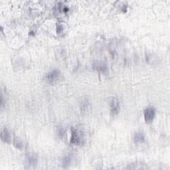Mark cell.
Wrapping results in <instances>:
<instances>
[{"label": "cell", "instance_id": "1", "mask_svg": "<svg viewBox=\"0 0 170 170\" xmlns=\"http://www.w3.org/2000/svg\"><path fill=\"white\" fill-rule=\"evenodd\" d=\"M84 142V136L82 132L76 128L71 129V143L80 146Z\"/></svg>", "mask_w": 170, "mask_h": 170}, {"label": "cell", "instance_id": "2", "mask_svg": "<svg viewBox=\"0 0 170 170\" xmlns=\"http://www.w3.org/2000/svg\"><path fill=\"white\" fill-rule=\"evenodd\" d=\"M61 73L59 70L53 69L52 71H50L46 74L45 79L47 82L49 84H54L58 82L59 80L61 79Z\"/></svg>", "mask_w": 170, "mask_h": 170}, {"label": "cell", "instance_id": "3", "mask_svg": "<svg viewBox=\"0 0 170 170\" xmlns=\"http://www.w3.org/2000/svg\"><path fill=\"white\" fill-rule=\"evenodd\" d=\"M156 110L154 107H147L144 110V119L146 123H151L154 120L156 116Z\"/></svg>", "mask_w": 170, "mask_h": 170}, {"label": "cell", "instance_id": "4", "mask_svg": "<svg viewBox=\"0 0 170 170\" xmlns=\"http://www.w3.org/2000/svg\"><path fill=\"white\" fill-rule=\"evenodd\" d=\"M110 110L111 113L113 115H116L120 111V102L118 98H112L110 101Z\"/></svg>", "mask_w": 170, "mask_h": 170}, {"label": "cell", "instance_id": "5", "mask_svg": "<svg viewBox=\"0 0 170 170\" xmlns=\"http://www.w3.org/2000/svg\"><path fill=\"white\" fill-rule=\"evenodd\" d=\"M93 67L95 70L99 71L102 73H106L108 71V67L106 63L101 61H96L93 64Z\"/></svg>", "mask_w": 170, "mask_h": 170}, {"label": "cell", "instance_id": "6", "mask_svg": "<svg viewBox=\"0 0 170 170\" xmlns=\"http://www.w3.org/2000/svg\"><path fill=\"white\" fill-rule=\"evenodd\" d=\"M1 140L6 143L9 144L11 141V136L10 134V132L8 131V130L6 128H4L2 130L1 134Z\"/></svg>", "mask_w": 170, "mask_h": 170}, {"label": "cell", "instance_id": "7", "mask_svg": "<svg viewBox=\"0 0 170 170\" xmlns=\"http://www.w3.org/2000/svg\"><path fill=\"white\" fill-rule=\"evenodd\" d=\"M134 140L135 143H136V144L143 143V142H144L145 141V136L144 134L140 132H136V133L134 134Z\"/></svg>", "mask_w": 170, "mask_h": 170}, {"label": "cell", "instance_id": "8", "mask_svg": "<svg viewBox=\"0 0 170 170\" xmlns=\"http://www.w3.org/2000/svg\"><path fill=\"white\" fill-rule=\"evenodd\" d=\"M71 162H72L71 156H70V155H67V156H65L63 157V159H62V166H63L64 167H68L71 164Z\"/></svg>", "mask_w": 170, "mask_h": 170}, {"label": "cell", "instance_id": "9", "mask_svg": "<svg viewBox=\"0 0 170 170\" xmlns=\"http://www.w3.org/2000/svg\"><path fill=\"white\" fill-rule=\"evenodd\" d=\"M27 162L30 166H35L37 163V156L35 154H31L27 157Z\"/></svg>", "mask_w": 170, "mask_h": 170}, {"label": "cell", "instance_id": "10", "mask_svg": "<svg viewBox=\"0 0 170 170\" xmlns=\"http://www.w3.org/2000/svg\"><path fill=\"white\" fill-rule=\"evenodd\" d=\"M81 110L82 112H87L91 108V105L89 102L88 101L86 100H84V101L81 103Z\"/></svg>", "mask_w": 170, "mask_h": 170}, {"label": "cell", "instance_id": "11", "mask_svg": "<svg viewBox=\"0 0 170 170\" xmlns=\"http://www.w3.org/2000/svg\"><path fill=\"white\" fill-rule=\"evenodd\" d=\"M14 146L15 147L19 149H23L24 147V144L23 142H21V140L18 139L17 137H16V138L14 139Z\"/></svg>", "mask_w": 170, "mask_h": 170}, {"label": "cell", "instance_id": "12", "mask_svg": "<svg viewBox=\"0 0 170 170\" xmlns=\"http://www.w3.org/2000/svg\"><path fill=\"white\" fill-rule=\"evenodd\" d=\"M64 31V24L62 23H59L57 25V32L58 34H61Z\"/></svg>", "mask_w": 170, "mask_h": 170}, {"label": "cell", "instance_id": "13", "mask_svg": "<svg viewBox=\"0 0 170 170\" xmlns=\"http://www.w3.org/2000/svg\"><path fill=\"white\" fill-rule=\"evenodd\" d=\"M58 135L59 137H62L64 135V130L62 127H59L58 128Z\"/></svg>", "mask_w": 170, "mask_h": 170}]
</instances>
